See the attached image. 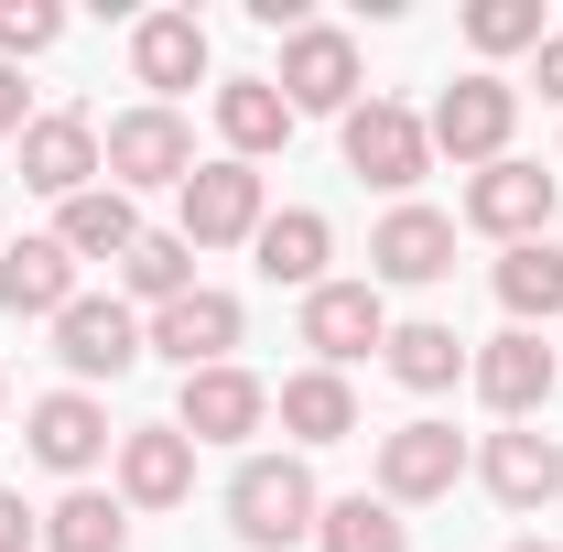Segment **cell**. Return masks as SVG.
Here are the masks:
<instances>
[{"mask_svg":"<svg viewBox=\"0 0 563 552\" xmlns=\"http://www.w3.org/2000/svg\"><path fill=\"white\" fill-rule=\"evenodd\" d=\"M314 520H325V498L303 477V455H250V466L228 477V531L250 552H292Z\"/></svg>","mask_w":563,"mask_h":552,"instance_id":"1","label":"cell"},{"mask_svg":"<svg viewBox=\"0 0 563 552\" xmlns=\"http://www.w3.org/2000/svg\"><path fill=\"white\" fill-rule=\"evenodd\" d=\"M509 120H520V87L477 66V76H455V87L433 98V120H422V131H433V152H455V163H477V174H488V163H509Z\"/></svg>","mask_w":563,"mask_h":552,"instance_id":"2","label":"cell"},{"mask_svg":"<svg viewBox=\"0 0 563 552\" xmlns=\"http://www.w3.org/2000/svg\"><path fill=\"white\" fill-rule=\"evenodd\" d=\"M98 174L131 196V185H174L185 196V174H196V131L174 120V109H120L109 131H98Z\"/></svg>","mask_w":563,"mask_h":552,"instance_id":"3","label":"cell"},{"mask_svg":"<svg viewBox=\"0 0 563 552\" xmlns=\"http://www.w3.org/2000/svg\"><path fill=\"white\" fill-rule=\"evenodd\" d=\"M466 379H477V401H488L498 422H531L542 401H553L563 357H553V336H531V325H509V336H488L477 357H466Z\"/></svg>","mask_w":563,"mask_h":552,"instance_id":"4","label":"cell"},{"mask_svg":"<svg viewBox=\"0 0 563 552\" xmlns=\"http://www.w3.org/2000/svg\"><path fill=\"white\" fill-rule=\"evenodd\" d=\"M272 87H282L292 120H303V109H336V120H347L357 109V44L336 22H303V33H282V76Z\"/></svg>","mask_w":563,"mask_h":552,"instance_id":"5","label":"cell"},{"mask_svg":"<svg viewBox=\"0 0 563 552\" xmlns=\"http://www.w3.org/2000/svg\"><path fill=\"white\" fill-rule=\"evenodd\" d=\"M303 346H314V368H347L368 346H390L379 281H314V292H303Z\"/></svg>","mask_w":563,"mask_h":552,"instance_id":"6","label":"cell"},{"mask_svg":"<svg viewBox=\"0 0 563 552\" xmlns=\"http://www.w3.org/2000/svg\"><path fill=\"white\" fill-rule=\"evenodd\" d=\"M261 174L250 163H196L185 174V250H239V239H261Z\"/></svg>","mask_w":563,"mask_h":552,"instance_id":"7","label":"cell"},{"mask_svg":"<svg viewBox=\"0 0 563 552\" xmlns=\"http://www.w3.org/2000/svg\"><path fill=\"white\" fill-rule=\"evenodd\" d=\"M239 325H250V314H239V292H207V281H196V292H174V303L141 325V346H163V357L196 379V368H228Z\"/></svg>","mask_w":563,"mask_h":552,"instance_id":"8","label":"cell"},{"mask_svg":"<svg viewBox=\"0 0 563 552\" xmlns=\"http://www.w3.org/2000/svg\"><path fill=\"white\" fill-rule=\"evenodd\" d=\"M272 422V390L250 379V368H196L185 390H174V433L185 444H250Z\"/></svg>","mask_w":563,"mask_h":552,"instance_id":"9","label":"cell"},{"mask_svg":"<svg viewBox=\"0 0 563 552\" xmlns=\"http://www.w3.org/2000/svg\"><path fill=\"white\" fill-rule=\"evenodd\" d=\"M55 357H66L76 379H120V368H141V314L120 292H76L66 314H55Z\"/></svg>","mask_w":563,"mask_h":552,"instance_id":"10","label":"cell"},{"mask_svg":"<svg viewBox=\"0 0 563 552\" xmlns=\"http://www.w3.org/2000/svg\"><path fill=\"white\" fill-rule=\"evenodd\" d=\"M422 163H433V131H422L401 98H368V109H347V174H368V185H422Z\"/></svg>","mask_w":563,"mask_h":552,"instance_id":"11","label":"cell"},{"mask_svg":"<svg viewBox=\"0 0 563 552\" xmlns=\"http://www.w3.org/2000/svg\"><path fill=\"white\" fill-rule=\"evenodd\" d=\"M22 185L33 196H87L98 185V120L87 109H44V120H22Z\"/></svg>","mask_w":563,"mask_h":552,"instance_id":"12","label":"cell"},{"mask_svg":"<svg viewBox=\"0 0 563 552\" xmlns=\"http://www.w3.org/2000/svg\"><path fill=\"white\" fill-rule=\"evenodd\" d=\"M466 228H488L498 250L553 239V174H542V163H488V174L466 185Z\"/></svg>","mask_w":563,"mask_h":552,"instance_id":"13","label":"cell"},{"mask_svg":"<svg viewBox=\"0 0 563 552\" xmlns=\"http://www.w3.org/2000/svg\"><path fill=\"white\" fill-rule=\"evenodd\" d=\"M455 477H466L455 422H401V433H379V498H390V509H422V498H444Z\"/></svg>","mask_w":563,"mask_h":552,"instance_id":"14","label":"cell"},{"mask_svg":"<svg viewBox=\"0 0 563 552\" xmlns=\"http://www.w3.org/2000/svg\"><path fill=\"white\" fill-rule=\"evenodd\" d=\"M477 477H488L498 509H553V498H563V444L542 433V422H509V433H488Z\"/></svg>","mask_w":563,"mask_h":552,"instance_id":"15","label":"cell"},{"mask_svg":"<svg viewBox=\"0 0 563 552\" xmlns=\"http://www.w3.org/2000/svg\"><path fill=\"white\" fill-rule=\"evenodd\" d=\"M196 498V444L174 422H131L120 433V509H174Z\"/></svg>","mask_w":563,"mask_h":552,"instance_id":"16","label":"cell"},{"mask_svg":"<svg viewBox=\"0 0 563 552\" xmlns=\"http://www.w3.org/2000/svg\"><path fill=\"white\" fill-rule=\"evenodd\" d=\"M22 433H33V455H44L55 477H87V466L120 444V433H109V412H98L87 390H44V401L22 412Z\"/></svg>","mask_w":563,"mask_h":552,"instance_id":"17","label":"cell"},{"mask_svg":"<svg viewBox=\"0 0 563 552\" xmlns=\"http://www.w3.org/2000/svg\"><path fill=\"white\" fill-rule=\"evenodd\" d=\"M455 272V217L433 207H390L368 239V281H444Z\"/></svg>","mask_w":563,"mask_h":552,"instance_id":"18","label":"cell"},{"mask_svg":"<svg viewBox=\"0 0 563 552\" xmlns=\"http://www.w3.org/2000/svg\"><path fill=\"white\" fill-rule=\"evenodd\" d=\"M131 76L152 87V109H174V87L207 76V22H196V11H152L131 33Z\"/></svg>","mask_w":563,"mask_h":552,"instance_id":"19","label":"cell"},{"mask_svg":"<svg viewBox=\"0 0 563 552\" xmlns=\"http://www.w3.org/2000/svg\"><path fill=\"white\" fill-rule=\"evenodd\" d=\"M0 303H11V314H44V325L76 303V261H66V239H55V228L0 250Z\"/></svg>","mask_w":563,"mask_h":552,"instance_id":"20","label":"cell"},{"mask_svg":"<svg viewBox=\"0 0 563 552\" xmlns=\"http://www.w3.org/2000/svg\"><path fill=\"white\" fill-rule=\"evenodd\" d=\"M272 412H282L292 444H347L357 433V390H347V368H292L272 390Z\"/></svg>","mask_w":563,"mask_h":552,"instance_id":"21","label":"cell"},{"mask_svg":"<svg viewBox=\"0 0 563 552\" xmlns=\"http://www.w3.org/2000/svg\"><path fill=\"white\" fill-rule=\"evenodd\" d=\"M55 239H66V261H131L141 250V207L120 196V185H87V196H66Z\"/></svg>","mask_w":563,"mask_h":552,"instance_id":"22","label":"cell"},{"mask_svg":"<svg viewBox=\"0 0 563 552\" xmlns=\"http://www.w3.org/2000/svg\"><path fill=\"white\" fill-rule=\"evenodd\" d=\"M217 131H228V163H261V152L292 141V109H282L272 76H228L217 87Z\"/></svg>","mask_w":563,"mask_h":552,"instance_id":"23","label":"cell"},{"mask_svg":"<svg viewBox=\"0 0 563 552\" xmlns=\"http://www.w3.org/2000/svg\"><path fill=\"white\" fill-rule=\"evenodd\" d=\"M250 250H261V281L314 292V281H325V250H336V228H325L314 207H282V217H261V239H250Z\"/></svg>","mask_w":563,"mask_h":552,"instance_id":"24","label":"cell"},{"mask_svg":"<svg viewBox=\"0 0 563 552\" xmlns=\"http://www.w3.org/2000/svg\"><path fill=\"white\" fill-rule=\"evenodd\" d=\"M44 552H131V509L109 487H66L44 509Z\"/></svg>","mask_w":563,"mask_h":552,"instance_id":"25","label":"cell"},{"mask_svg":"<svg viewBox=\"0 0 563 552\" xmlns=\"http://www.w3.org/2000/svg\"><path fill=\"white\" fill-rule=\"evenodd\" d=\"M390 379L401 390H455V368H466V336L455 325H433V314H412V325H390Z\"/></svg>","mask_w":563,"mask_h":552,"instance_id":"26","label":"cell"},{"mask_svg":"<svg viewBox=\"0 0 563 552\" xmlns=\"http://www.w3.org/2000/svg\"><path fill=\"white\" fill-rule=\"evenodd\" d=\"M498 303L520 314V325H542L563 303V250L553 239H520V250H498Z\"/></svg>","mask_w":563,"mask_h":552,"instance_id":"27","label":"cell"},{"mask_svg":"<svg viewBox=\"0 0 563 552\" xmlns=\"http://www.w3.org/2000/svg\"><path fill=\"white\" fill-rule=\"evenodd\" d=\"M314 542L325 552H412V531H401V509L390 498H325V520H314Z\"/></svg>","mask_w":563,"mask_h":552,"instance_id":"28","label":"cell"},{"mask_svg":"<svg viewBox=\"0 0 563 552\" xmlns=\"http://www.w3.org/2000/svg\"><path fill=\"white\" fill-rule=\"evenodd\" d=\"M120 281H131L152 314H163L174 292H196V250H185V228H141V250L120 261Z\"/></svg>","mask_w":563,"mask_h":552,"instance_id":"29","label":"cell"},{"mask_svg":"<svg viewBox=\"0 0 563 552\" xmlns=\"http://www.w3.org/2000/svg\"><path fill=\"white\" fill-rule=\"evenodd\" d=\"M466 44L477 55H542V0H477L466 11Z\"/></svg>","mask_w":563,"mask_h":552,"instance_id":"30","label":"cell"},{"mask_svg":"<svg viewBox=\"0 0 563 552\" xmlns=\"http://www.w3.org/2000/svg\"><path fill=\"white\" fill-rule=\"evenodd\" d=\"M66 33V11L55 0H0V66H22V55H44Z\"/></svg>","mask_w":563,"mask_h":552,"instance_id":"31","label":"cell"},{"mask_svg":"<svg viewBox=\"0 0 563 552\" xmlns=\"http://www.w3.org/2000/svg\"><path fill=\"white\" fill-rule=\"evenodd\" d=\"M33 542H44V520H33V509L0 487V552H33Z\"/></svg>","mask_w":563,"mask_h":552,"instance_id":"32","label":"cell"},{"mask_svg":"<svg viewBox=\"0 0 563 552\" xmlns=\"http://www.w3.org/2000/svg\"><path fill=\"white\" fill-rule=\"evenodd\" d=\"M0 141H22V66H0Z\"/></svg>","mask_w":563,"mask_h":552,"instance_id":"33","label":"cell"},{"mask_svg":"<svg viewBox=\"0 0 563 552\" xmlns=\"http://www.w3.org/2000/svg\"><path fill=\"white\" fill-rule=\"evenodd\" d=\"M531 87H542V98L563 109V33H542V76H531Z\"/></svg>","mask_w":563,"mask_h":552,"instance_id":"34","label":"cell"},{"mask_svg":"<svg viewBox=\"0 0 563 552\" xmlns=\"http://www.w3.org/2000/svg\"><path fill=\"white\" fill-rule=\"evenodd\" d=\"M509 552H553V542H509Z\"/></svg>","mask_w":563,"mask_h":552,"instance_id":"35","label":"cell"},{"mask_svg":"<svg viewBox=\"0 0 563 552\" xmlns=\"http://www.w3.org/2000/svg\"><path fill=\"white\" fill-rule=\"evenodd\" d=\"M0 401H11V379H0Z\"/></svg>","mask_w":563,"mask_h":552,"instance_id":"36","label":"cell"}]
</instances>
